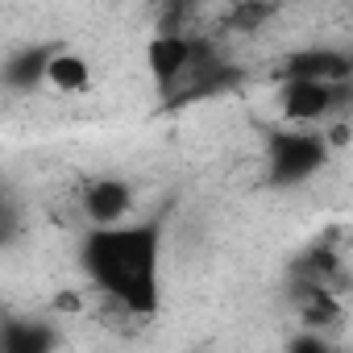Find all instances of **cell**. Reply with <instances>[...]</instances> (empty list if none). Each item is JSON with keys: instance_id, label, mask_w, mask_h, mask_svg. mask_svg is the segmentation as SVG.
<instances>
[{"instance_id": "1", "label": "cell", "mask_w": 353, "mask_h": 353, "mask_svg": "<svg viewBox=\"0 0 353 353\" xmlns=\"http://www.w3.org/2000/svg\"><path fill=\"white\" fill-rule=\"evenodd\" d=\"M79 266L108 299L133 316H154L162 303V225L133 221L121 229H88Z\"/></svg>"}, {"instance_id": "2", "label": "cell", "mask_w": 353, "mask_h": 353, "mask_svg": "<svg viewBox=\"0 0 353 353\" xmlns=\"http://www.w3.org/2000/svg\"><path fill=\"white\" fill-rule=\"evenodd\" d=\"M328 133L316 129H279L266 137V183L270 188H299L328 166Z\"/></svg>"}, {"instance_id": "3", "label": "cell", "mask_w": 353, "mask_h": 353, "mask_svg": "<svg viewBox=\"0 0 353 353\" xmlns=\"http://www.w3.org/2000/svg\"><path fill=\"white\" fill-rule=\"evenodd\" d=\"M208 46L200 38H188V34H154L145 42V67H150V79L158 83V92H170V88H179L183 79L196 75V67L204 63Z\"/></svg>"}, {"instance_id": "4", "label": "cell", "mask_w": 353, "mask_h": 353, "mask_svg": "<svg viewBox=\"0 0 353 353\" xmlns=\"http://www.w3.org/2000/svg\"><path fill=\"white\" fill-rule=\"evenodd\" d=\"M129 208H133V188L117 174H104V179L88 183L83 192V216L92 229H121L129 225Z\"/></svg>"}, {"instance_id": "5", "label": "cell", "mask_w": 353, "mask_h": 353, "mask_svg": "<svg viewBox=\"0 0 353 353\" xmlns=\"http://www.w3.org/2000/svg\"><path fill=\"white\" fill-rule=\"evenodd\" d=\"M341 88H328V83H307V79H287L283 92H279V108L283 117L295 125V129H307L316 121H324L336 104Z\"/></svg>"}, {"instance_id": "6", "label": "cell", "mask_w": 353, "mask_h": 353, "mask_svg": "<svg viewBox=\"0 0 353 353\" xmlns=\"http://www.w3.org/2000/svg\"><path fill=\"white\" fill-rule=\"evenodd\" d=\"M287 79H307V83H328V88H345L353 79V59L345 50L332 46H316V50H299L287 63Z\"/></svg>"}, {"instance_id": "7", "label": "cell", "mask_w": 353, "mask_h": 353, "mask_svg": "<svg viewBox=\"0 0 353 353\" xmlns=\"http://www.w3.org/2000/svg\"><path fill=\"white\" fill-rule=\"evenodd\" d=\"M46 83H50L54 92H63V96L88 92V83H92V63H88L79 50H67V46H59V50H54V59H50Z\"/></svg>"}, {"instance_id": "8", "label": "cell", "mask_w": 353, "mask_h": 353, "mask_svg": "<svg viewBox=\"0 0 353 353\" xmlns=\"http://www.w3.org/2000/svg\"><path fill=\"white\" fill-rule=\"evenodd\" d=\"M54 345H59V336L42 320H9L5 336H0L5 353H54Z\"/></svg>"}, {"instance_id": "9", "label": "cell", "mask_w": 353, "mask_h": 353, "mask_svg": "<svg viewBox=\"0 0 353 353\" xmlns=\"http://www.w3.org/2000/svg\"><path fill=\"white\" fill-rule=\"evenodd\" d=\"M54 50L59 46H30L17 59H9V67H5L9 88H38V83H46V71H50Z\"/></svg>"}, {"instance_id": "10", "label": "cell", "mask_w": 353, "mask_h": 353, "mask_svg": "<svg viewBox=\"0 0 353 353\" xmlns=\"http://www.w3.org/2000/svg\"><path fill=\"white\" fill-rule=\"evenodd\" d=\"M287 353H336V349H332L328 336H320V332H299V336L287 345Z\"/></svg>"}, {"instance_id": "11", "label": "cell", "mask_w": 353, "mask_h": 353, "mask_svg": "<svg viewBox=\"0 0 353 353\" xmlns=\"http://www.w3.org/2000/svg\"><path fill=\"white\" fill-rule=\"evenodd\" d=\"M349 59H353V54H349Z\"/></svg>"}]
</instances>
